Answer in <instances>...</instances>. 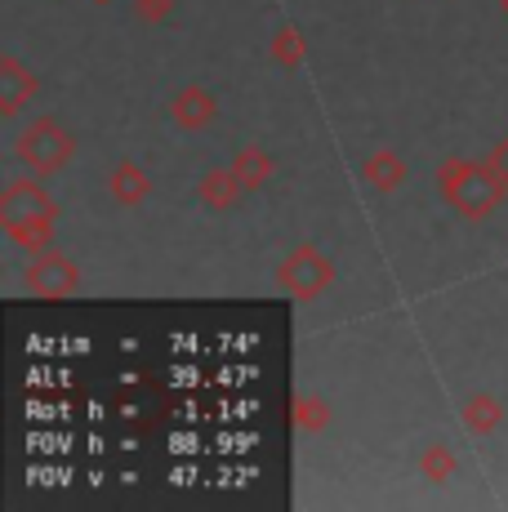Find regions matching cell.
Returning a JSON list of instances; mask_svg holds the SVG:
<instances>
[{
  "label": "cell",
  "mask_w": 508,
  "mask_h": 512,
  "mask_svg": "<svg viewBox=\"0 0 508 512\" xmlns=\"http://www.w3.org/2000/svg\"><path fill=\"white\" fill-rule=\"evenodd\" d=\"M437 183H442V196L464 214V219H486V214L504 201V187H508V179L495 170V161L491 165L451 161V165H442Z\"/></svg>",
  "instance_id": "6da1fadb"
},
{
  "label": "cell",
  "mask_w": 508,
  "mask_h": 512,
  "mask_svg": "<svg viewBox=\"0 0 508 512\" xmlns=\"http://www.w3.org/2000/svg\"><path fill=\"white\" fill-rule=\"evenodd\" d=\"M0 223H5V232H9V241H14V245L36 250V245L50 241L54 201L45 196V187L18 179V183L5 187V196H0Z\"/></svg>",
  "instance_id": "7a4b0ae2"
},
{
  "label": "cell",
  "mask_w": 508,
  "mask_h": 512,
  "mask_svg": "<svg viewBox=\"0 0 508 512\" xmlns=\"http://www.w3.org/2000/svg\"><path fill=\"white\" fill-rule=\"evenodd\" d=\"M14 152H18V161H23L27 170H36V174H58L67 161H72L76 143H72V134H67L58 121L41 116V121H32V125H27V130L14 139Z\"/></svg>",
  "instance_id": "3957f363"
},
{
  "label": "cell",
  "mask_w": 508,
  "mask_h": 512,
  "mask_svg": "<svg viewBox=\"0 0 508 512\" xmlns=\"http://www.w3.org/2000/svg\"><path fill=\"white\" fill-rule=\"evenodd\" d=\"M330 281H335V272H330V259H326V254H317L312 245L295 250L286 263H281V285H286L290 294H299V299H312V294H321Z\"/></svg>",
  "instance_id": "277c9868"
},
{
  "label": "cell",
  "mask_w": 508,
  "mask_h": 512,
  "mask_svg": "<svg viewBox=\"0 0 508 512\" xmlns=\"http://www.w3.org/2000/svg\"><path fill=\"white\" fill-rule=\"evenodd\" d=\"M27 285L36 294H50V299H63V294L76 290V263L63 259V254H36L32 268H27Z\"/></svg>",
  "instance_id": "5b68a950"
},
{
  "label": "cell",
  "mask_w": 508,
  "mask_h": 512,
  "mask_svg": "<svg viewBox=\"0 0 508 512\" xmlns=\"http://www.w3.org/2000/svg\"><path fill=\"white\" fill-rule=\"evenodd\" d=\"M36 94V76L18 67V58H0V112L14 116Z\"/></svg>",
  "instance_id": "8992f818"
},
{
  "label": "cell",
  "mask_w": 508,
  "mask_h": 512,
  "mask_svg": "<svg viewBox=\"0 0 508 512\" xmlns=\"http://www.w3.org/2000/svg\"><path fill=\"white\" fill-rule=\"evenodd\" d=\"M174 121L183 125V130H205V125L214 121V98L201 90V85H192V90H183L179 98H174Z\"/></svg>",
  "instance_id": "52a82bcc"
},
{
  "label": "cell",
  "mask_w": 508,
  "mask_h": 512,
  "mask_svg": "<svg viewBox=\"0 0 508 512\" xmlns=\"http://www.w3.org/2000/svg\"><path fill=\"white\" fill-rule=\"evenodd\" d=\"M107 187H112V196H116L121 205H134V201H143V196L152 192L148 174H143L134 161H121V165H116L112 179H107Z\"/></svg>",
  "instance_id": "ba28073f"
},
{
  "label": "cell",
  "mask_w": 508,
  "mask_h": 512,
  "mask_svg": "<svg viewBox=\"0 0 508 512\" xmlns=\"http://www.w3.org/2000/svg\"><path fill=\"white\" fill-rule=\"evenodd\" d=\"M241 192H246V183L237 179V170L205 174V183H201L205 205H214V210H228V205H237V196H241Z\"/></svg>",
  "instance_id": "9c48e42d"
},
{
  "label": "cell",
  "mask_w": 508,
  "mask_h": 512,
  "mask_svg": "<svg viewBox=\"0 0 508 512\" xmlns=\"http://www.w3.org/2000/svg\"><path fill=\"white\" fill-rule=\"evenodd\" d=\"M366 179L375 183L379 192H393V187L406 183V165L397 161L393 152H379V156H370V161H366Z\"/></svg>",
  "instance_id": "30bf717a"
},
{
  "label": "cell",
  "mask_w": 508,
  "mask_h": 512,
  "mask_svg": "<svg viewBox=\"0 0 508 512\" xmlns=\"http://www.w3.org/2000/svg\"><path fill=\"white\" fill-rule=\"evenodd\" d=\"M500 419H504L500 401L486 397V392H477V397H468V401H464V423H468L473 432H491V428H500Z\"/></svg>",
  "instance_id": "8fae6325"
},
{
  "label": "cell",
  "mask_w": 508,
  "mask_h": 512,
  "mask_svg": "<svg viewBox=\"0 0 508 512\" xmlns=\"http://www.w3.org/2000/svg\"><path fill=\"white\" fill-rule=\"evenodd\" d=\"M232 170H237V179L246 183V187H259L263 179H268V170H272V165H268V156H263V152H241Z\"/></svg>",
  "instance_id": "7c38bea8"
},
{
  "label": "cell",
  "mask_w": 508,
  "mask_h": 512,
  "mask_svg": "<svg viewBox=\"0 0 508 512\" xmlns=\"http://www.w3.org/2000/svg\"><path fill=\"white\" fill-rule=\"evenodd\" d=\"M272 54H277V63H286V67H295L299 58H304V41H299L295 27H281L277 41H272Z\"/></svg>",
  "instance_id": "4fadbf2b"
},
{
  "label": "cell",
  "mask_w": 508,
  "mask_h": 512,
  "mask_svg": "<svg viewBox=\"0 0 508 512\" xmlns=\"http://www.w3.org/2000/svg\"><path fill=\"white\" fill-rule=\"evenodd\" d=\"M299 428H308V432H317V428H326V401H312L304 397L299 401V415H295Z\"/></svg>",
  "instance_id": "5bb4252c"
},
{
  "label": "cell",
  "mask_w": 508,
  "mask_h": 512,
  "mask_svg": "<svg viewBox=\"0 0 508 512\" xmlns=\"http://www.w3.org/2000/svg\"><path fill=\"white\" fill-rule=\"evenodd\" d=\"M424 472H428L433 481H446V477H451V455H446L442 446L428 450V455H424Z\"/></svg>",
  "instance_id": "9a60e30c"
},
{
  "label": "cell",
  "mask_w": 508,
  "mask_h": 512,
  "mask_svg": "<svg viewBox=\"0 0 508 512\" xmlns=\"http://www.w3.org/2000/svg\"><path fill=\"white\" fill-rule=\"evenodd\" d=\"M134 9H139V18H148V23H161V18L170 14V0H134Z\"/></svg>",
  "instance_id": "2e32d148"
},
{
  "label": "cell",
  "mask_w": 508,
  "mask_h": 512,
  "mask_svg": "<svg viewBox=\"0 0 508 512\" xmlns=\"http://www.w3.org/2000/svg\"><path fill=\"white\" fill-rule=\"evenodd\" d=\"M495 170H500L504 179H508V139L500 143V152H495Z\"/></svg>",
  "instance_id": "e0dca14e"
},
{
  "label": "cell",
  "mask_w": 508,
  "mask_h": 512,
  "mask_svg": "<svg viewBox=\"0 0 508 512\" xmlns=\"http://www.w3.org/2000/svg\"><path fill=\"white\" fill-rule=\"evenodd\" d=\"M500 9H504V14H508V0H500Z\"/></svg>",
  "instance_id": "ac0fdd59"
},
{
  "label": "cell",
  "mask_w": 508,
  "mask_h": 512,
  "mask_svg": "<svg viewBox=\"0 0 508 512\" xmlns=\"http://www.w3.org/2000/svg\"><path fill=\"white\" fill-rule=\"evenodd\" d=\"M99 5H107V0H99Z\"/></svg>",
  "instance_id": "d6986e66"
}]
</instances>
